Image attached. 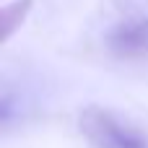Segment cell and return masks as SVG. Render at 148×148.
<instances>
[{"label":"cell","instance_id":"2","mask_svg":"<svg viewBox=\"0 0 148 148\" xmlns=\"http://www.w3.org/2000/svg\"><path fill=\"white\" fill-rule=\"evenodd\" d=\"M109 44L120 55H143V52H148V21L120 23L112 31Z\"/></svg>","mask_w":148,"mask_h":148},{"label":"cell","instance_id":"3","mask_svg":"<svg viewBox=\"0 0 148 148\" xmlns=\"http://www.w3.org/2000/svg\"><path fill=\"white\" fill-rule=\"evenodd\" d=\"M29 10H31V0H16V3L3 5V10H0V23H3V34L0 36H3V42L10 39V34L23 23Z\"/></svg>","mask_w":148,"mask_h":148},{"label":"cell","instance_id":"1","mask_svg":"<svg viewBox=\"0 0 148 148\" xmlns=\"http://www.w3.org/2000/svg\"><path fill=\"white\" fill-rule=\"evenodd\" d=\"M81 133L96 148H148V140L135 127L99 107H88L81 114Z\"/></svg>","mask_w":148,"mask_h":148}]
</instances>
